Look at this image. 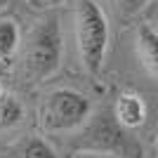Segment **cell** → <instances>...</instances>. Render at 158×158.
Segmentation results:
<instances>
[{
  "instance_id": "2",
  "label": "cell",
  "mask_w": 158,
  "mask_h": 158,
  "mask_svg": "<svg viewBox=\"0 0 158 158\" xmlns=\"http://www.w3.org/2000/svg\"><path fill=\"white\" fill-rule=\"evenodd\" d=\"M78 54L90 76H99L109 45V24L94 0H73Z\"/></svg>"
},
{
  "instance_id": "10",
  "label": "cell",
  "mask_w": 158,
  "mask_h": 158,
  "mask_svg": "<svg viewBox=\"0 0 158 158\" xmlns=\"http://www.w3.org/2000/svg\"><path fill=\"white\" fill-rule=\"evenodd\" d=\"M149 0H116V7L123 17H135L137 12H142Z\"/></svg>"
},
{
  "instance_id": "4",
  "label": "cell",
  "mask_w": 158,
  "mask_h": 158,
  "mask_svg": "<svg viewBox=\"0 0 158 158\" xmlns=\"http://www.w3.org/2000/svg\"><path fill=\"white\" fill-rule=\"evenodd\" d=\"M120 123L113 111H99L80 130L73 146L78 151H106L111 153L120 146Z\"/></svg>"
},
{
  "instance_id": "11",
  "label": "cell",
  "mask_w": 158,
  "mask_h": 158,
  "mask_svg": "<svg viewBox=\"0 0 158 158\" xmlns=\"http://www.w3.org/2000/svg\"><path fill=\"white\" fill-rule=\"evenodd\" d=\"M76 158H116V156H111L106 151H78Z\"/></svg>"
},
{
  "instance_id": "1",
  "label": "cell",
  "mask_w": 158,
  "mask_h": 158,
  "mask_svg": "<svg viewBox=\"0 0 158 158\" xmlns=\"http://www.w3.org/2000/svg\"><path fill=\"white\" fill-rule=\"evenodd\" d=\"M61 61V28L57 14L40 19L31 33L26 35L24 52H21V69L28 83H40L57 71Z\"/></svg>"
},
{
  "instance_id": "6",
  "label": "cell",
  "mask_w": 158,
  "mask_h": 158,
  "mask_svg": "<svg viewBox=\"0 0 158 158\" xmlns=\"http://www.w3.org/2000/svg\"><path fill=\"white\" fill-rule=\"evenodd\" d=\"M137 57L146 73L158 80V33L151 26L137 28Z\"/></svg>"
},
{
  "instance_id": "3",
  "label": "cell",
  "mask_w": 158,
  "mask_h": 158,
  "mask_svg": "<svg viewBox=\"0 0 158 158\" xmlns=\"http://www.w3.org/2000/svg\"><path fill=\"white\" fill-rule=\"evenodd\" d=\"M90 116V102L76 90H54L43 106V127L50 132L73 130Z\"/></svg>"
},
{
  "instance_id": "12",
  "label": "cell",
  "mask_w": 158,
  "mask_h": 158,
  "mask_svg": "<svg viewBox=\"0 0 158 158\" xmlns=\"http://www.w3.org/2000/svg\"><path fill=\"white\" fill-rule=\"evenodd\" d=\"M2 94H5V90H2V83H0V99H2Z\"/></svg>"
},
{
  "instance_id": "14",
  "label": "cell",
  "mask_w": 158,
  "mask_h": 158,
  "mask_svg": "<svg viewBox=\"0 0 158 158\" xmlns=\"http://www.w3.org/2000/svg\"><path fill=\"white\" fill-rule=\"evenodd\" d=\"M156 149H158V144H156Z\"/></svg>"
},
{
  "instance_id": "7",
  "label": "cell",
  "mask_w": 158,
  "mask_h": 158,
  "mask_svg": "<svg viewBox=\"0 0 158 158\" xmlns=\"http://www.w3.org/2000/svg\"><path fill=\"white\" fill-rule=\"evenodd\" d=\"M7 158H57V153L43 137L28 135V137H21L17 144H12Z\"/></svg>"
},
{
  "instance_id": "13",
  "label": "cell",
  "mask_w": 158,
  "mask_h": 158,
  "mask_svg": "<svg viewBox=\"0 0 158 158\" xmlns=\"http://www.w3.org/2000/svg\"><path fill=\"white\" fill-rule=\"evenodd\" d=\"M0 73H2V61H0Z\"/></svg>"
},
{
  "instance_id": "8",
  "label": "cell",
  "mask_w": 158,
  "mask_h": 158,
  "mask_svg": "<svg viewBox=\"0 0 158 158\" xmlns=\"http://www.w3.org/2000/svg\"><path fill=\"white\" fill-rule=\"evenodd\" d=\"M21 118H24V106L19 104V99L2 94V99H0V127H12Z\"/></svg>"
},
{
  "instance_id": "5",
  "label": "cell",
  "mask_w": 158,
  "mask_h": 158,
  "mask_svg": "<svg viewBox=\"0 0 158 158\" xmlns=\"http://www.w3.org/2000/svg\"><path fill=\"white\" fill-rule=\"evenodd\" d=\"M113 113L123 127H139L146 118V106L144 99L135 92H123L116 99V106H113Z\"/></svg>"
},
{
  "instance_id": "9",
  "label": "cell",
  "mask_w": 158,
  "mask_h": 158,
  "mask_svg": "<svg viewBox=\"0 0 158 158\" xmlns=\"http://www.w3.org/2000/svg\"><path fill=\"white\" fill-rule=\"evenodd\" d=\"M17 43H19V31L14 26V21H0V61L12 57Z\"/></svg>"
}]
</instances>
